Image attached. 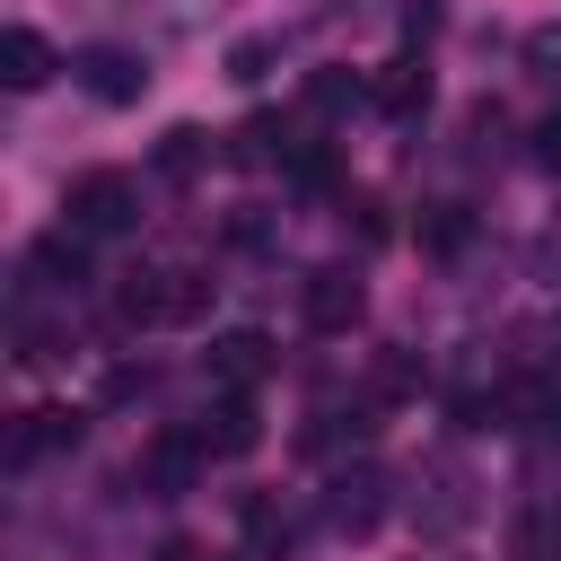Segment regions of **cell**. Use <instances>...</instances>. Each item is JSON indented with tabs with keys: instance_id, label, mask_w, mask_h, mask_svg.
<instances>
[{
	"instance_id": "cell-4",
	"label": "cell",
	"mask_w": 561,
	"mask_h": 561,
	"mask_svg": "<svg viewBox=\"0 0 561 561\" xmlns=\"http://www.w3.org/2000/svg\"><path fill=\"white\" fill-rule=\"evenodd\" d=\"M202 456H210V438H202V430H158V438H149V456H140V482H149L158 500H175V491H193V482H202Z\"/></svg>"
},
{
	"instance_id": "cell-7",
	"label": "cell",
	"mask_w": 561,
	"mask_h": 561,
	"mask_svg": "<svg viewBox=\"0 0 561 561\" xmlns=\"http://www.w3.org/2000/svg\"><path fill=\"white\" fill-rule=\"evenodd\" d=\"M167 289H175V272H158V263L114 272V324H167Z\"/></svg>"
},
{
	"instance_id": "cell-1",
	"label": "cell",
	"mask_w": 561,
	"mask_h": 561,
	"mask_svg": "<svg viewBox=\"0 0 561 561\" xmlns=\"http://www.w3.org/2000/svg\"><path fill=\"white\" fill-rule=\"evenodd\" d=\"M61 210H70L79 237H123V228H140V184L123 167H88V175H70Z\"/></svg>"
},
{
	"instance_id": "cell-5",
	"label": "cell",
	"mask_w": 561,
	"mask_h": 561,
	"mask_svg": "<svg viewBox=\"0 0 561 561\" xmlns=\"http://www.w3.org/2000/svg\"><path fill=\"white\" fill-rule=\"evenodd\" d=\"M377 517H386V473H377V465L333 473V491H324V526H333V535H368Z\"/></svg>"
},
{
	"instance_id": "cell-18",
	"label": "cell",
	"mask_w": 561,
	"mask_h": 561,
	"mask_svg": "<svg viewBox=\"0 0 561 561\" xmlns=\"http://www.w3.org/2000/svg\"><path fill=\"white\" fill-rule=\"evenodd\" d=\"M535 158H543V167H561V114H552V123H535Z\"/></svg>"
},
{
	"instance_id": "cell-16",
	"label": "cell",
	"mask_w": 561,
	"mask_h": 561,
	"mask_svg": "<svg viewBox=\"0 0 561 561\" xmlns=\"http://www.w3.org/2000/svg\"><path fill=\"white\" fill-rule=\"evenodd\" d=\"M526 70L535 79H561V26H535L526 35Z\"/></svg>"
},
{
	"instance_id": "cell-12",
	"label": "cell",
	"mask_w": 561,
	"mask_h": 561,
	"mask_svg": "<svg viewBox=\"0 0 561 561\" xmlns=\"http://www.w3.org/2000/svg\"><path fill=\"white\" fill-rule=\"evenodd\" d=\"M210 421H219V430H202V438H210L219 456H245V447L263 438V421H254V403H245V394H228V403H219Z\"/></svg>"
},
{
	"instance_id": "cell-14",
	"label": "cell",
	"mask_w": 561,
	"mask_h": 561,
	"mask_svg": "<svg viewBox=\"0 0 561 561\" xmlns=\"http://www.w3.org/2000/svg\"><path fill=\"white\" fill-rule=\"evenodd\" d=\"M210 289H219L210 272H175V289H167V324H193V316L210 307Z\"/></svg>"
},
{
	"instance_id": "cell-19",
	"label": "cell",
	"mask_w": 561,
	"mask_h": 561,
	"mask_svg": "<svg viewBox=\"0 0 561 561\" xmlns=\"http://www.w3.org/2000/svg\"><path fill=\"white\" fill-rule=\"evenodd\" d=\"M552 438H561V403H552Z\"/></svg>"
},
{
	"instance_id": "cell-3",
	"label": "cell",
	"mask_w": 561,
	"mask_h": 561,
	"mask_svg": "<svg viewBox=\"0 0 561 561\" xmlns=\"http://www.w3.org/2000/svg\"><path fill=\"white\" fill-rule=\"evenodd\" d=\"M298 316H307V333H351V324L368 316V289H359V272H342V263L307 272V280H298Z\"/></svg>"
},
{
	"instance_id": "cell-11",
	"label": "cell",
	"mask_w": 561,
	"mask_h": 561,
	"mask_svg": "<svg viewBox=\"0 0 561 561\" xmlns=\"http://www.w3.org/2000/svg\"><path fill=\"white\" fill-rule=\"evenodd\" d=\"M44 447H79V412H26L18 438H9V456L26 465V456H44Z\"/></svg>"
},
{
	"instance_id": "cell-2",
	"label": "cell",
	"mask_w": 561,
	"mask_h": 561,
	"mask_svg": "<svg viewBox=\"0 0 561 561\" xmlns=\"http://www.w3.org/2000/svg\"><path fill=\"white\" fill-rule=\"evenodd\" d=\"M70 79H79L96 105H140V96H149V61H140L131 44H88V53L70 61Z\"/></svg>"
},
{
	"instance_id": "cell-17",
	"label": "cell",
	"mask_w": 561,
	"mask_h": 561,
	"mask_svg": "<svg viewBox=\"0 0 561 561\" xmlns=\"http://www.w3.org/2000/svg\"><path fill=\"white\" fill-rule=\"evenodd\" d=\"M421 237H430L438 254H447V245H465V210H456V202H438V210L421 219Z\"/></svg>"
},
{
	"instance_id": "cell-10",
	"label": "cell",
	"mask_w": 561,
	"mask_h": 561,
	"mask_svg": "<svg viewBox=\"0 0 561 561\" xmlns=\"http://www.w3.org/2000/svg\"><path fill=\"white\" fill-rule=\"evenodd\" d=\"M368 96H377L386 114H421V105H430V61H412V53H403V61H386Z\"/></svg>"
},
{
	"instance_id": "cell-9",
	"label": "cell",
	"mask_w": 561,
	"mask_h": 561,
	"mask_svg": "<svg viewBox=\"0 0 561 561\" xmlns=\"http://www.w3.org/2000/svg\"><path fill=\"white\" fill-rule=\"evenodd\" d=\"M219 9L228 0H131V26H149V35H202Z\"/></svg>"
},
{
	"instance_id": "cell-8",
	"label": "cell",
	"mask_w": 561,
	"mask_h": 561,
	"mask_svg": "<svg viewBox=\"0 0 561 561\" xmlns=\"http://www.w3.org/2000/svg\"><path fill=\"white\" fill-rule=\"evenodd\" d=\"M210 377H219L228 394L263 386V377H272V342H263V333H219V342H210Z\"/></svg>"
},
{
	"instance_id": "cell-6",
	"label": "cell",
	"mask_w": 561,
	"mask_h": 561,
	"mask_svg": "<svg viewBox=\"0 0 561 561\" xmlns=\"http://www.w3.org/2000/svg\"><path fill=\"white\" fill-rule=\"evenodd\" d=\"M53 70H61V61H53V44H44L35 26H9V35H0V88H9V96H35Z\"/></svg>"
},
{
	"instance_id": "cell-13",
	"label": "cell",
	"mask_w": 561,
	"mask_h": 561,
	"mask_svg": "<svg viewBox=\"0 0 561 561\" xmlns=\"http://www.w3.org/2000/svg\"><path fill=\"white\" fill-rule=\"evenodd\" d=\"M202 158H210V140H202V131H193V123H175V131H167V140H158V175H193V167H202Z\"/></svg>"
},
{
	"instance_id": "cell-15",
	"label": "cell",
	"mask_w": 561,
	"mask_h": 561,
	"mask_svg": "<svg viewBox=\"0 0 561 561\" xmlns=\"http://www.w3.org/2000/svg\"><path fill=\"white\" fill-rule=\"evenodd\" d=\"M272 61H280V44H272V35H245V44L228 53V79H263Z\"/></svg>"
}]
</instances>
